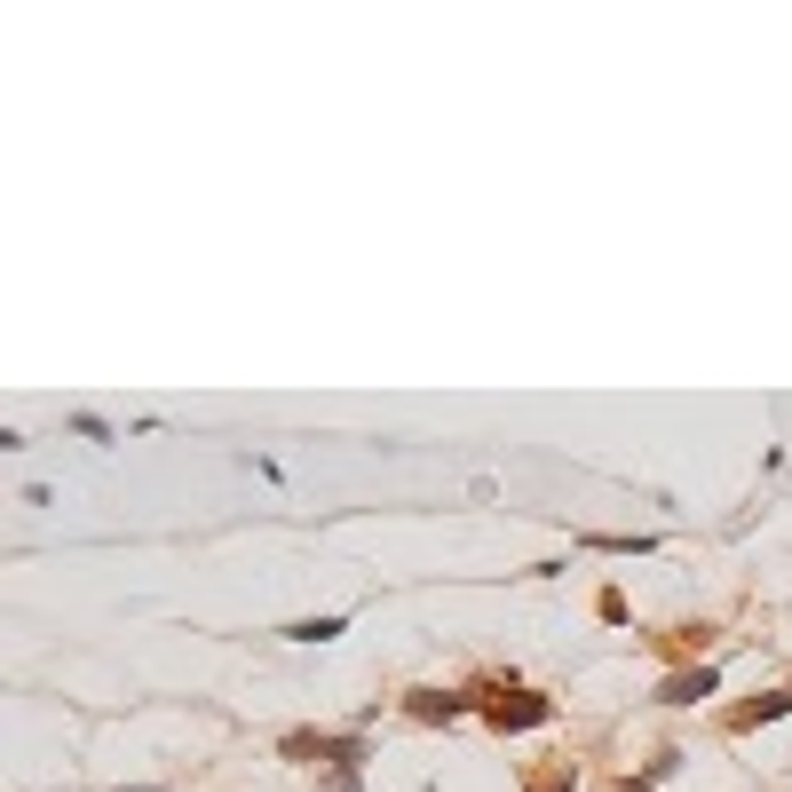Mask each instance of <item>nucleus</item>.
I'll list each match as a JSON object with an SVG mask.
<instances>
[{
    "instance_id": "f257e3e1",
    "label": "nucleus",
    "mask_w": 792,
    "mask_h": 792,
    "mask_svg": "<svg viewBox=\"0 0 792 792\" xmlns=\"http://www.w3.org/2000/svg\"><path fill=\"white\" fill-rule=\"evenodd\" d=\"M278 753L286 761H325L341 792H357V769H365V737H325V730H293Z\"/></svg>"
},
{
    "instance_id": "f03ea898",
    "label": "nucleus",
    "mask_w": 792,
    "mask_h": 792,
    "mask_svg": "<svg viewBox=\"0 0 792 792\" xmlns=\"http://www.w3.org/2000/svg\"><path fill=\"white\" fill-rule=\"evenodd\" d=\"M476 713L491 721V730H547V721H555V698H547V689H484Z\"/></svg>"
},
{
    "instance_id": "7ed1b4c3",
    "label": "nucleus",
    "mask_w": 792,
    "mask_h": 792,
    "mask_svg": "<svg viewBox=\"0 0 792 792\" xmlns=\"http://www.w3.org/2000/svg\"><path fill=\"white\" fill-rule=\"evenodd\" d=\"M459 713H476V698H459V689H405V721H459Z\"/></svg>"
},
{
    "instance_id": "20e7f679",
    "label": "nucleus",
    "mask_w": 792,
    "mask_h": 792,
    "mask_svg": "<svg viewBox=\"0 0 792 792\" xmlns=\"http://www.w3.org/2000/svg\"><path fill=\"white\" fill-rule=\"evenodd\" d=\"M792 713V689H761L753 706H730L721 721H730V737H745V730H761V721H784Z\"/></svg>"
},
{
    "instance_id": "39448f33",
    "label": "nucleus",
    "mask_w": 792,
    "mask_h": 792,
    "mask_svg": "<svg viewBox=\"0 0 792 792\" xmlns=\"http://www.w3.org/2000/svg\"><path fill=\"white\" fill-rule=\"evenodd\" d=\"M713 689H721V674H713V666H689V674H666L657 706H698V698H713Z\"/></svg>"
},
{
    "instance_id": "423d86ee",
    "label": "nucleus",
    "mask_w": 792,
    "mask_h": 792,
    "mask_svg": "<svg viewBox=\"0 0 792 792\" xmlns=\"http://www.w3.org/2000/svg\"><path fill=\"white\" fill-rule=\"evenodd\" d=\"M713 634H721L713 618H689V626H674V634H657V650H666V657H698Z\"/></svg>"
},
{
    "instance_id": "0eeeda50",
    "label": "nucleus",
    "mask_w": 792,
    "mask_h": 792,
    "mask_svg": "<svg viewBox=\"0 0 792 792\" xmlns=\"http://www.w3.org/2000/svg\"><path fill=\"white\" fill-rule=\"evenodd\" d=\"M334 634H349V618H341V610H325V618H293V626H286V642H334Z\"/></svg>"
},
{
    "instance_id": "6e6552de",
    "label": "nucleus",
    "mask_w": 792,
    "mask_h": 792,
    "mask_svg": "<svg viewBox=\"0 0 792 792\" xmlns=\"http://www.w3.org/2000/svg\"><path fill=\"white\" fill-rule=\"evenodd\" d=\"M523 792H579V769L555 761V769H523Z\"/></svg>"
},
{
    "instance_id": "1a4fd4ad",
    "label": "nucleus",
    "mask_w": 792,
    "mask_h": 792,
    "mask_svg": "<svg viewBox=\"0 0 792 792\" xmlns=\"http://www.w3.org/2000/svg\"><path fill=\"white\" fill-rule=\"evenodd\" d=\"M594 618H603V626H626V594L603 586V594H594Z\"/></svg>"
},
{
    "instance_id": "9d476101",
    "label": "nucleus",
    "mask_w": 792,
    "mask_h": 792,
    "mask_svg": "<svg viewBox=\"0 0 792 792\" xmlns=\"http://www.w3.org/2000/svg\"><path fill=\"white\" fill-rule=\"evenodd\" d=\"M674 769H682V753H674V745H657V753H650V769H642V777H650V784H666Z\"/></svg>"
},
{
    "instance_id": "9b49d317",
    "label": "nucleus",
    "mask_w": 792,
    "mask_h": 792,
    "mask_svg": "<svg viewBox=\"0 0 792 792\" xmlns=\"http://www.w3.org/2000/svg\"><path fill=\"white\" fill-rule=\"evenodd\" d=\"M610 792H657V784H650V777H618Z\"/></svg>"
},
{
    "instance_id": "f8f14e48",
    "label": "nucleus",
    "mask_w": 792,
    "mask_h": 792,
    "mask_svg": "<svg viewBox=\"0 0 792 792\" xmlns=\"http://www.w3.org/2000/svg\"><path fill=\"white\" fill-rule=\"evenodd\" d=\"M119 792H159V784H119Z\"/></svg>"
}]
</instances>
